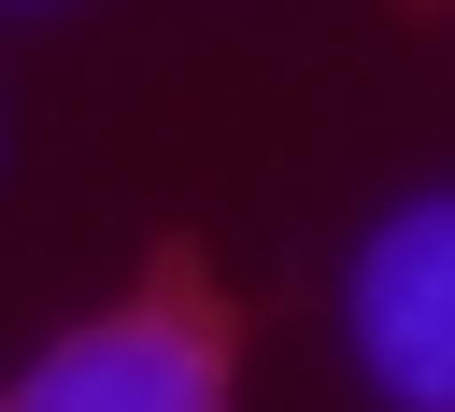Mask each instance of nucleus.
<instances>
[{
    "label": "nucleus",
    "instance_id": "2",
    "mask_svg": "<svg viewBox=\"0 0 455 412\" xmlns=\"http://www.w3.org/2000/svg\"><path fill=\"white\" fill-rule=\"evenodd\" d=\"M341 327H355V369H370L384 412H455V185L398 199L355 242Z\"/></svg>",
    "mask_w": 455,
    "mask_h": 412
},
{
    "label": "nucleus",
    "instance_id": "3",
    "mask_svg": "<svg viewBox=\"0 0 455 412\" xmlns=\"http://www.w3.org/2000/svg\"><path fill=\"white\" fill-rule=\"evenodd\" d=\"M398 14H412V28H427V14H455V0H398Z\"/></svg>",
    "mask_w": 455,
    "mask_h": 412
},
{
    "label": "nucleus",
    "instance_id": "1",
    "mask_svg": "<svg viewBox=\"0 0 455 412\" xmlns=\"http://www.w3.org/2000/svg\"><path fill=\"white\" fill-rule=\"evenodd\" d=\"M242 355H256L242 298L213 284V256L185 227H156L142 284L100 298V313H71L0 384V412H242Z\"/></svg>",
    "mask_w": 455,
    "mask_h": 412
}]
</instances>
